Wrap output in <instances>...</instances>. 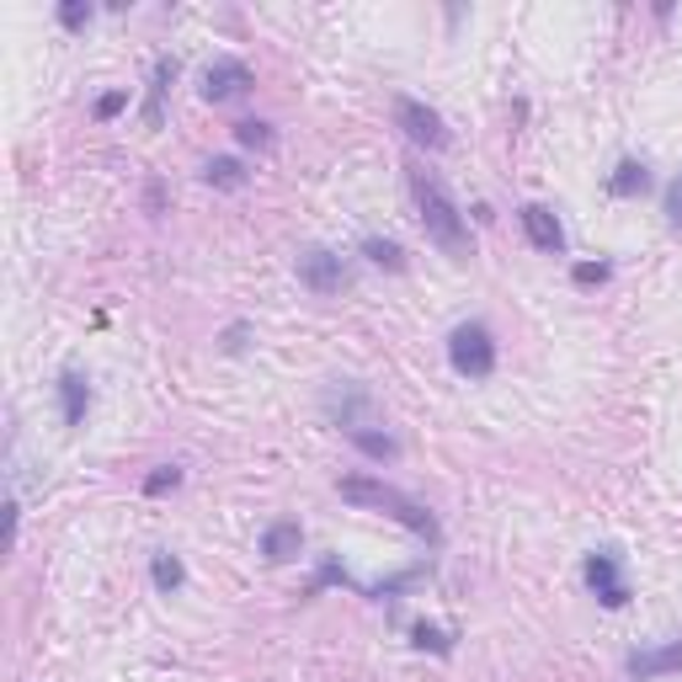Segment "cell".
Returning a JSON list of instances; mask_svg holds the SVG:
<instances>
[{
	"instance_id": "obj_1",
	"label": "cell",
	"mask_w": 682,
	"mask_h": 682,
	"mask_svg": "<svg viewBox=\"0 0 682 682\" xmlns=\"http://www.w3.org/2000/svg\"><path fill=\"white\" fill-rule=\"evenodd\" d=\"M405 182H411V198H416V213H421L427 241L438 245L448 262H470V224H464L453 193L442 187V176H432L427 165H411Z\"/></svg>"
},
{
	"instance_id": "obj_2",
	"label": "cell",
	"mask_w": 682,
	"mask_h": 682,
	"mask_svg": "<svg viewBox=\"0 0 682 682\" xmlns=\"http://www.w3.org/2000/svg\"><path fill=\"white\" fill-rule=\"evenodd\" d=\"M342 490V501H352V507H368V512H384V518H395L405 522L416 539H427L432 550L442 544V528L438 518L416 501V496H405V490H395V485H384V481H368V475H347V481L336 485Z\"/></svg>"
},
{
	"instance_id": "obj_3",
	"label": "cell",
	"mask_w": 682,
	"mask_h": 682,
	"mask_svg": "<svg viewBox=\"0 0 682 682\" xmlns=\"http://www.w3.org/2000/svg\"><path fill=\"white\" fill-rule=\"evenodd\" d=\"M448 362L459 379H490L496 373V336L485 321H464L448 331Z\"/></svg>"
},
{
	"instance_id": "obj_4",
	"label": "cell",
	"mask_w": 682,
	"mask_h": 682,
	"mask_svg": "<svg viewBox=\"0 0 682 682\" xmlns=\"http://www.w3.org/2000/svg\"><path fill=\"white\" fill-rule=\"evenodd\" d=\"M395 128L421 150H448V123L438 107L416 102V96H395Z\"/></svg>"
},
{
	"instance_id": "obj_5",
	"label": "cell",
	"mask_w": 682,
	"mask_h": 682,
	"mask_svg": "<svg viewBox=\"0 0 682 682\" xmlns=\"http://www.w3.org/2000/svg\"><path fill=\"white\" fill-rule=\"evenodd\" d=\"M581 581H587V592L602 602V608H624L629 602V581H624V565L613 550H592L587 565H581Z\"/></svg>"
},
{
	"instance_id": "obj_6",
	"label": "cell",
	"mask_w": 682,
	"mask_h": 682,
	"mask_svg": "<svg viewBox=\"0 0 682 682\" xmlns=\"http://www.w3.org/2000/svg\"><path fill=\"white\" fill-rule=\"evenodd\" d=\"M299 282L310 288V293H342V282H347V267H342V256L336 251H325V245H310V251H299Z\"/></svg>"
},
{
	"instance_id": "obj_7",
	"label": "cell",
	"mask_w": 682,
	"mask_h": 682,
	"mask_svg": "<svg viewBox=\"0 0 682 682\" xmlns=\"http://www.w3.org/2000/svg\"><path fill=\"white\" fill-rule=\"evenodd\" d=\"M518 224H522V235H528L533 251H544V256H560L565 251V230H560V219H555V208H544V203H522Z\"/></svg>"
},
{
	"instance_id": "obj_8",
	"label": "cell",
	"mask_w": 682,
	"mask_h": 682,
	"mask_svg": "<svg viewBox=\"0 0 682 682\" xmlns=\"http://www.w3.org/2000/svg\"><path fill=\"white\" fill-rule=\"evenodd\" d=\"M251 85H256V76H251V65H245V59H213V65L203 70V96H208V102L245 96Z\"/></svg>"
},
{
	"instance_id": "obj_9",
	"label": "cell",
	"mask_w": 682,
	"mask_h": 682,
	"mask_svg": "<svg viewBox=\"0 0 682 682\" xmlns=\"http://www.w3.org/2000/svg\"><path fill=\"white\" fill-rule=\"evenodd\" d=\"M624 672L635 682H650V678H667V672H682V640H667V645H650V650H635L624 661Z\"/></svg>"
},
{
	"instance_id": "obj_10",
	"label": "cell",
	"mask_w": 682,
	"mask_h": 682,
	"mask_svg": "<svg viewBox=\"0 0 682 682\" xmlns=\"http://www.w3.org/2000/svg\"><path fill=\"white\" fill-rule=\"evenodd\" d=\"M85 411H91V379L81 368H65L59 373V416H65V427H85Z\"/></svg>"
},
{
	"instance_id": "obj_11",
	"label": "cell",
	"mask_w": 682,
	"mask_h": 682,
	"mask_svg": "<svg viewBox=\"0 0 682 682\" xmlns=\"http://www.w3.org/2000/svg\"><path fill=\"white\" fill-rule=\"evenodd\" d=\"M299 550H304V528L293 518H282V522H273L267 533H262V555L273 565H288V560H299Z\"/></svg>"
},
{
	"instance_id": "obj_12",
	"label": "cell",
	"mask_w": 682,
	"mask_h": 682,
	"mask_svg": "<svg viewBox=\"0 0 682 682\" xmlns=\"http://www.w3.org/2000/svg\"><path fill=\"white\" fill-rule=\"evenodd\" d=\"M176 76H182L176 59H161V65H155V76H150V96H145V128H161L165 123V91L176 85Z\"/></svg>"
},
{
	"instance_id": "obj_13",
	"label": "cell",
	"mask_w": 682,
	"mask_h": 682,
	"mask_svg": "<svg viewBox=\"0 0 682 682\" xmlns=\"http://www.w3.org/2000/svg\"><path fill=\"white\" fill-rule=\"evenodd\" d=\"M325 411H331V416H336L347 432H358V427H362V411H368V395H362L358 384H342V390H331V395H325Z\"/></svg>"
},
{
	"instance_id": "obj_14",
	"label": "cell",
	"mask_w": 682,
	"mask_h": 682,
	"mask_svg": "<svg viewBox=\"0 0 682 682\" xmlns=\"http://www.w3.org/2000/svg\"><path fill=\"white\" fill-rule=\"evenodd\" d=\"M645 187H650V171H645V161H635V155L619 161L613 176H608V193H613V198H640Z\"/></svg>"
},
{
	"instance_id": "obj_15",
	"label": "cell",
	"mask_w": 682,
	"mask_h": 682,
	"mask_svg": "<svg viewBox=\"0 0 682 682\" xmlns=\"http://www.w3.org/2000/svg\"><path fill=\"white\" fill-rule=\"evenodd\" d=\"M203 182H208V187H224V193H241L245 182H251V171H245L235 155H219V161L203 165Z\"/></svg>"
},
{
	"instance_id": "obj_16",
	"label": "cell",
	"mask_w": 682,
	"mask_h": 682,
	"mask_svg": "<svg viewBox=\"0 0 682 682\" xmlns=\"http://www.w3.org/2000/svg\"><path fill=\"white\" fill-rule=\"evenodd\" d=\"M362 256H368L373 267H384V273H401L405 267L401 241H384V235H368V241H362Z\"/></svg>"
},
{
	"instance_id": "obj_17",
	"label": "cell",
	"mask_w": 682,
	"mask_h": 682,
	"mask_svg": "<svg viewBox=\"0 0 682 682\" xmlns=\"http://www.w3.org/2000/svg\"><path fill=\"white\" fill-rule=\"evenodd\" d=\"M150 576H155V587H161L165 598H171V592H182V581H187V570H182V560H176L171 550H161V555L150 560Z\"/></svg>"
},
{
	"instance_id": "obj_18",
	"label": "cell",
	"mask_w": 682,
	"mask_h": 682,
	"mask_svg": "<svg viewBox=\"0 0 682 682\" xmlns=\"http://www.w3.org/2000/svg\"><path fill=\"white\" fill-rule=\"evenodd\" d=\"M347 438H352V448H362L368 459H379V464L401 453V442L390 438V432H368V427H358V432H347Z\"/></svg>"
},
{
	"instance_id": "obj_19",
	"label": "cell",
	"mask_w": 682,
	"mask_h": 682,
	"mask_svg": "<svg viewBox=\"0 0 682 682\" xmlns=\"http://www.w3.org/2000/svg\"><path fill=\"white\" fill-rule=\"evenodd\" d=\"M411 640H416V650H438V656L453 650V635L438 629V624H416V629H411Z\"/></svg>"
},
{
	"instance_id": "obj_20",
	"label": "cell",
	"mask_w": 682,
	"mask_h": 682,
	"mask_svg": "<svg viewBox=\"0 0 682 682\" xmlns=\"http://www.w3.org/2000/svg\"><path fill=\"white\" fill-rule=\"evenodd\" d=\"M235 139H241L245 150H267V145H273V123L245 118V123H235Z\"/></svg>"
},
{
	"instance_id": "obj_21",
	"label": "cell",
	"mask_w": 682,
	"mask_h": 682,
	"mask_svg": "<svg viewBox=\"0 0 682 682\" xmlns=\"http://www.w3.org/2000/svg\"><path fill=\"white\" fill-rule=\"evenodd\" d=\"M85 22H91V0H65V5H59V27H65V33H81Z\"/></svg>"
},
{
	"instance_id": "obj_22",
	"label": "cell",
	"mask_w": 682,
	"mask_h": 682,
	"mask_svg": "<svg viewBox=\"0 0 682 682\" xmlns=\"http://www.w3.org/2000/svg\"><path fill=\"white\" fill-rule=\"evenodd\" d=\"M570 278H576V288H602V282L613 278V267H608V262H576Z\"/></svg>"
},
{
	"instance_id": "obj_23",
	"label": "cell",
	"mask_w": 682,
	"mask_h": 682,
	"mask_svg": "<svg viewBox=\"0 0 682 682\" xmlns=\"http://www.w3.org/2000/svg\"><path fill=\"white\" fill-rule=\"evenodd\" d=\"M182 485V464H161L150 481H145V496H165V490H176Z\"/></svg>"
},
{
	"instance_id": "obj_24",
	"label": "cell",
	"mask_w": 682,
	"mask_h": 682,
	"mask_svg": "<svg viewBox=\"0 0 682 682\" xmlns=\"http://www.w3.org/2000/svg\"><path fill=\"white\" fill-rule=\"evenodd\" d=\"M123 107H128V96H123V91H107V96H96V107H91V113H96V123H113Z\"/></svg>"
},
{
	"instance_id": "obj_25",
	"label": "cell",
	"mask_w": 682,
	"mask_h": 682,
	"mask_svg": "<svg viewBox=\"0 0 682 682\" xmlns=\"http://www.w3.org/2000/svg\"><path fill=\"white\" fill-rule=\"evenodd\" d=\"M245 342H251V325L235 321L230 331H224V352H245Z\"/></svg>"
},
{
	"instance_id": "obj_26",
	"label": "cell",
	"mask_w": 682,
	"mask_h": 682,
	"mask_svg": "<svg viewBox=\"0 0 682 682\" xmlns=\"http://www.w3.org/2000/svg\"><path fill=\"white\" fill-rule=\"evenodd\" d=\"M667 219H672V230H682V176L667 187Z\"/></svg>"
}]
</instances>
